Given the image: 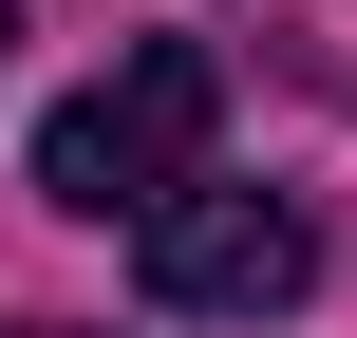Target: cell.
Masks as SVG:
<instances>
[{"label": "cell", "instance_id": "cell-1", "mask_svg": "<svg viewBox=\"0 0 357 338\" xmlns=\"http://www.w3.org/2000/svg\"><path fill=\"white\" fill-rule=\"evenodd\" d=\"M207 132H226V56H207V38H132L94 94H56L38 188H56V207H94V226H113V207L151 226V207L207 169Z\"/></svg>", "mask_w": 357, "mask_h": 338}, {"label": "cell", "instance_id": "cell-2", "mask_svg": "<svg viewBox=\"0 0 357 338\" xmlns=\"http://www.w3.org/2000/svg\"><path fill=\"white\" fill-rule=\"evenodd\" d=\"M132 282L169 301V320H282L301 282H320V226L282 207V188H169L151 226H132Z\"/></svg>", "mask_w": 357, "mask_h": 338}, {"label": "cell", "instance_id": "cell-3", "mask_svg": "<svg viewBox=\"0 0 357 338\" xmlns=\"http://www.w3.org/2000/svg\"><path fill=\"white\" fill-rule=\"evenodd\" d=\"M0 56H19V0H0Z\"/></svg>", "mask_w": 357, "mask_h": 338}]
</instances>
